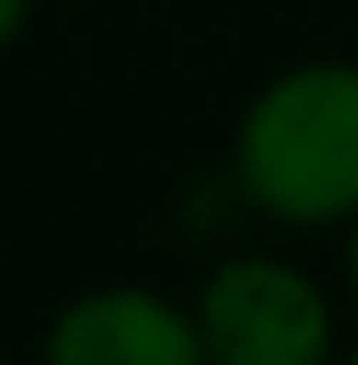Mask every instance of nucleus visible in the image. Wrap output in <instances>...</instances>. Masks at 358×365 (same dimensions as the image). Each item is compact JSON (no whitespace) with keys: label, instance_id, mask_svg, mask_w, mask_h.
Segmentation results:
<instances>
[{"label":"nucleus","instance_id":"f257e3e1","mask_svg":"<svg viewBox=\"0 0 358 365\" xmlns=\"http://www.w3.org/2000/svg\"><path fill=\"white\" fill-rule=\"evenodd\" d=\"M232 176L281 225L358 218V63L281 71L232 134Z\"/></svg>","mask_w":358,"mask_h":365},{"label":"nucleus","instance_id":"f03ea898","mask_svg":"<svg viewBox=\"0 0 358 365\" xmlns=\"http://www.w3.org/2000/svg\"><path fill=\"white\" fill-rule=\"evenodd\" d=\"M197 330L211 365H330L337 317L302 267L239 253L197 288Z\"/></svg>","mask_w":358,"mask_h":365},{"label":"nucleus","instance_id":"20e7f679","mask_svg":"<svg viewBox=\"0 0 358 365\" xmlns=\"http://www.w3.org/2000/svg\"><path fill=\"white\" fill-rule=\"evenodd\" d=\"M29 7H36V0H0V49L29 29Z\"/></svg>","mask_w":358,"mask_h":365},{"label":"nucleus","instance_id":"39448f33","mask_svg":"<svg viewBox=\"0 0 358 365\" xmlns=\"http://www.w3.org/2000/svg\"><path fill=\"white\" fill-rule=\"evenodd\" d=\"M344 260H352V288H358V218H352V246H344Z\"/></svg>","mask_w":358,"mask_h":365},{"label":"nucleus","instance_id":"7ed1b4c3","mask_svg":"<svg viewBox=\"0 0 358 365\" xmlns=\"http://www.w3.org/2000/svg\"><path fill=\"white\" fill-rule=\"evenodd\" d=\"M43 365H211L190 309L155 288H91L43 337Z\"/></svg>","mask_w":358,"mask_h":365},{"label":"nucleus","instance_id":"423d86ee","mask_svg":"<svg viewBox=\"0 0 358 365\" xmlns=\"http://www.w3.org/2000/svg\"><path fill=\"white\" fill-rule=\"evenodd\" d=\"M344 365H358V351H344Z\"/></svg>","mask_w":358,"mask_h":365}]
</instances>
